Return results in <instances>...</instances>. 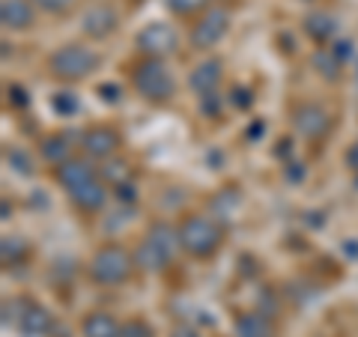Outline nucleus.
Masks as SVG:
<instances>
[{
  "mask_svg": "<svg viewBox=\"0 0 358 337\" xmlns=\"http://www.w3.org/2000/svg\"><path fill=\"white\" fill-rule=\"evenodd\" d=\"M36 3L33 0H0V24L6 33H27L36 24Z\"/></svg>",
  "mask_w": 358,
  "mask_h": 337,
  "instance_id": "obj_14",
  "label": "nucleus"
},
{
  "mask_svg": "<svg viewBox=\"0 0 358 337\" xmlns=\"http://www.w3.org/2000/svg\"><path fill=\"white\" fill-rule=\"evenodd\" d=\"M126 3H129V6H143L147 0H126Z\"/></svg>",
  "mask_w": 358,
  "mask_h": 337,
  "instance_id": "obj_33",
  "label": "nucleus"
},
{
  "mask_svg": "<svg viewBox=\"0 0 358 337\" xmlns=\"http://www.w3.org/2000/svg\"><path fill=\"white\" fill-rule=\"evenodd\" d=\"M6 162L13 164L21 176H30L33 173V159H30L24 150H6Z\"/></svg>",
  "mask_w": 358,
  "mask_h": 337,
  "instance_id": "obj_26",
  "label": "nucleus"
},
{
  "mask_svg": "<svg viewBox=\"0 0 358 337\" xmlns=\"http://www.w3.org/2000/svg\"><path fill=\"white\" fill-rule=\"evenodd\" d=\"M179 251H182V245H179V227L171 221H155L141 236L138 248H134V260H138L141 272L162 275L173 266Z\"/></svg>",
  "mask_w": 358,
  "mask_h": 337,
  "instance_id": "obj_1",
  "label": "nucleus"
},
{
  "mask_svg": "<svg viewBox=\"0 0 358 337\" xmlns=\"http://www.w3.org/2000/svg\"><path fill=\"white\" fill-rule=\"evenodd\" d=\"M233 337H275V322L263 310H245L233 320Z\"/></svg>",
  "mask_w": 358,
  "mask_h": 337,
  "instance_id": "obj_16",
  "label": "nucleus"
},
{
  "mask_svg": "<svg viewBox=\"0 0 358 337\" xmlns=\"http://www.w3.org/2000/svg\"><path fill=\"white\" fill-rule=\"evenodd\" d=\"M36 3V9L42 15H51V18H69L75 9H78V3L81 0H33Z\"/></svg>",
  "mask_w": 358,
  "mask_h": 337,
  "instance_id": "obj_24",
  "label": "nucleus"
},
{
  "mask_svg": "<svg viewBox=\"0 0 358 337\" xmlns=\"http://www.w3.org/2000/svg\"><path fill=\"white\" fill-rule=\"evenodd\" d=\"M18 331L24 337H48L54 331V313L39 305V301L27 299L24 313H21V322H18Z\"/></svg>",
  "mask_w": 358,
  "mask_h": 337,
  "instance_id": "obj_15",
  "label": "nucleus"
},
{
  "mask_svg": "<svg viewBox=\"0 0 358 337\" xmlns=\"http://www.w3.org/2000/svg\"><path fill=\"white\" fill-rule=\"evenodd\" d=\"M51 176H54V182L69 194V191L99 179V164L93 159H87V155H72V159H66L63 164L51 167Z\"/></svg>",
  "mask_w": 358,
  "mask_h": 337,
  "instance_id": "obj_11",
  "label": "nucleus"
},
{
  "mask_svg": "<svg viewBox=\"0 0 358 337\" xmlns=\"http://www.w3.org/2000/svg\"><path fill=\"white\" fill-rule=\"evenodd\" d=\"M212 3H218V0H164V9H167V13H171L173 18L188 21V24H192V21H194L197 15H203Z\"/></svg>",
  "mask_w": 358,
  "mask_h": 337,
  "instance_id": "obj_21",
  "label": "nucleus"
},
{
  "mask_svg": "<svg viewBox=\"0 0 358 337\" xmlns=\"http://www.w3.org/2000/svg\"><path fill=\"white\" fill-rule=\"evenodd\" d=\"M66 197H69V203H72V209L78 212V215L93 218V215H102V212H105L108 200L114 197V191H110V185L105 182L102 176H99V179H93V182L69 191Z\"/></svg>",
  "mask_w": 358,
  "mask_h": 337,
  "instance_id": "obj_12",
  "label": "nucleus"
},
{
  "mask_svg": "<svg viewBox=\"0 0 358 337\" xmlns=\"http://www.w3.org/2000/svg\"><path fill=\"white\" fill-rule=\"evenodd\" d=\"M0 254H3V266H18V263L27 260L30 245H27V239H21V236H3Z\"/></svg>",
  "mask_w": 358,
  "mask_h": 337,
  "instance_id": "obj_22",
  "label": "nucleus"
},
{
  "mask_svg": "<svg viewBox=\"0 0 358 337\" xmlns=\"http://www.w3.org/2000/svg\"><path fill=\"white\" fill-rule=\"evenodd\" d=\"M179 227V245H182V254L192 257L197 263L212 260L221 245H224V224L209 215V212H188L182 215Z\"/></svg>",
  "mask_w": 358,
  "mask_h": 337,
  "instance_id": "obj_2",
  "label": "nucleus"
},
{
  "mask_svg": "<svg viewBox=\"0 0 358 337\" xmlns=\"http://www.w3.org/2000/svg\"><path fill=\"white\" fill-rule=\"evenodd\" d=\"M138 272V260H134V251H129L126 245L120 242H105L93 251V257L87 260V278L90 284L96 287H122L129 284Z\"/></svg>",
  "mask_w": 358,
  "mask_h": 337,
  "instance_id": "obj_4",
  "label": "nucleus"
},
{
  "mask_svg": "<svg viewBox=\"0 0 358 337\" xmlns=\"http://www.w3.org/2000/svg\"><path fill=\"white\" fill-rule=\"evenodd\" d=\"M313 66L320 69V75H326L329 81H338V75H341V69H343V63L334 57V51L329 48H317V54H313Z\"/></svg>",
  "mask_w": 358,
  "mask_h": 337,
  "instance_id": "obj_23",
  "label": "nucleus"
},
{
  "mask_svg": "<svg viewBox=\"0 0 358 337\" xmlns=\"http://www.w3.org/2000/svg\"><path fill=\"white\" fill-rule=\"evenodd\" d=\"M51 105H54V110H57L60 117H72V114H78V96H75V93H57Z\"/></svg>",
  "mask_w": 358,
  "mask_h": 337,
  "instance_id": "obj_27",
  "label": "nucleus"
},
{
  "mask_svg": "<svg viewBox=\"0 0 358 337\" xmlns=\"http://www.w3.org/2000/svg\"><path fill=\"white\" fill-rule=\"evenodd\" d=\"M134 48H138V57L167 60L179 51V33L173 24H167V21H150V24H143L138 30Z\"/></svg>",
  "mask_w": 358,
  "mask_h": 337,
  "instance_id": "obj_7",
  "label": "nucleus"
},
{
  "mask_svg": "<svg viewBox=\"0 0 358 337\" xmlns=\"http://www.w3.org/2000/svg\"><path fill=\"white\" fill-rule=\"evenodd\" d=\"M99 176L105 179V182L110 185V191L131 182V162L120 159V155H114V159H105L102 164H99Z\"/></svg>",
  "mask_w": 358,
  "mask_h": 337,
  "instance_id": "obj_20",
  "label": "nucleus"
},
{
  "mask_svg": "<svg viewBox=\"0 0 358 337\" xmlns=\"http://www.w3.org/2000/svg\"><path fill=\"white\" fill-rule=\"evenodd\" d=\"M230 27H233V13L224 3H212L203 15H197L188 24V45L200 54H209L224 42Z\"/></svg>",
  "mask_w": 358,
  "mask_h": 337,
  "instance_id": "obj_6",
  "label": "nucleus"
},
{
  "mask_svg": "<svg viewBox=\"0 0 358 337\" xmlns=\"http://www.w3.org/2000/svg\"><path fill=\"white\" fill-rule=\"evenodd\" d=\"M129 84L134 89V96L147 105H171L176 96V78L167 69L164 60L155 57H138L129 66Z\"/></svg>",
  "mask_w": 358,
  "mask_h": 337,
  "instance_id": "obj_3",
  "label": "nucleus"
},
{
  "mask_svg": "<svg viewBox=\"0 0 358 337\" xmlns=\"http://www.w3.org/2000/svg\"><path fill=\"white\" fill-rule=\"evenodd\" d=\"M117 337H152V329L143 320H129V322H122Z\"/></svg>",
  "mask_w": 358,
  "mask_h": 337,
  "instance_id": "obj_28",
  "label": "nucleus"
},
{
  "mask_svg": "<svg viewBox=\"0 0 358 337\" xmlns=\"http://www.w3.org/2000/svg\"><path fill=\"white\" fill-rule=\"evenodd\" d=\"M122 322L108 310H90L81 320V334L84 337H117Z\"/></svg>",
  "mask_w": 358,
  "mask_h": 337,
  "instance_id": "obj_17",
  "label": "nucleus"
},
{
  "mask_svg": "<svg viewBox=\"0 0 358 337\" xmlns=\"http://www.w3.org/2000/svg\"><path fill=\"white\" fill-rule=\"evenodd\" d=\"M102 66V54L96 48H90L87 42H66L57 45L48 57H45V69L51 78H57L63 84H78L87 81L93 72H99Z\"/></svg>",
  "mask_w": 358,
  "mask_h": 337,
  "instance_id": "obj_5",
  "label": "nucleus"
},
{
  "mask_svg": "<svg viewBox=\"0 0 358 337\" xmlns=\"http://www.w3.org/2000/svg\"><path fill=\"white\" fill-rule=\"evenodd\" d=\"M289 122H293V131L308 143H322L331 134V114L320 102H299L289 114Z\"/></svg>",
  "mask_w": 358,
  "mask_h": 337,
  "instance_id": "obj_8",
  "label": "nucleus"
},
{
  "mask_svg": "<svg viewBox=\"0 0 358 337\" xmlns=\"http://www.w3.org/2000/svg\"><path fill=\"white\" fill-rule=\"evenodd\" d=\"M24 305H27L24 296H15V299L3 301V329H18L21 313H24Z\"/></svg>",
  "mask_w": 358,
  "mask_h": 337,
  "instance_id": "obj_25",
  "label": "nucleus"
},
{
  "mask_svg": "<svg viewBox=\"0 0 358 337\" xmlns=\"http://www.w3.org/2000/svg\"><path fill=\"white\" fill-rule=\"evenodd\" d=\"M122 147V138L114 126H105V122H96V126H87L81 131V152L93 162H105L114 159Z\"/></svg>",
  "mask_w": 358,
  "mask_h": 337,
  "instance_id": "obj_10",
  "label": "nucleus"
},
{
  "mask_svg": "<svg viewBox=\"0 0 358 337\" xmlns=\"http://www.w3.org/2000/svg\"><path fill=\"white\" fill-rule=\"evenodd\" d=\"M171 337H200L192 325H179V329H173V334Z\"/></svg>",
  "mask_w": 358,
  "mask_h": 337,
  "instance_id": "obj_32",
  "label": "nucleus"
},
{
  "mask_svg": "<svg viewBox=\"0 0 358 337\" xmlns=\"http://www.w3.org/2000/svg\"><path fill=\"white\" fill-rule=\"evenodd\" d=\"M343 164L350 167L352 173H358V141H352V143H350V150L343 152Z\"/></svg>",
  "mask_w": 358,
  "mask_h": 337,
  "instance_id": "obj_30",
  "label": "nucleus"
},
{
  "mask_svg": "<svg viewBox=\"0 0 358 337\" xmlns=\"http://www.w3.org/2000/svg\"><path fill=\"white\" fill-rule=\"evenodd\" d=\"M114 197H117V200H126V203L131 200V203H134V200H138V188H134V182H126V185L114 188Z\"/></svg>",
  "mask_w": 358,
  "mask_h": 337,
  "instance_id": "obj_29",
  "label": "nucleus"
},
{
  "mask_svg": "<svg viewBox=\"0 0 358 337\" xmlns=\"http://www.w3.org/2000/svg\"><path fill=\"white\" fill-rule=\"evenodd\" d=\"M120 30V13L110 0H96L81 13V36L90 42H105Z\"/></svg>",
  "mask_w": 358,
  "mask_h": 337,
  "instance_id": "obj_9",
  "label": "nucleus"
},
{
  "mask_svg": "<svg viewBox=\"0 0 358 337\" xmlns=\"http://www.w3.org/2000/svg\"><path fill=\"white\" fill-rule=\"evenodd\" d=\"M39 155H42V162L51 164V167H57V164H63L66 159H72L75 152H72L69 134H60V131L45 134V138L39 141Z\"/></svg>",
  "mask_w": 358,
  "mask_h": 337,
  "instance_id": "obj_18",
  "label": "nucleus"
},
{
  "mask_svg": "<svg viewBox=\"0 0 358 337\" xmlns=\"http://www.w3.org/2000/svg\"><path fill=\"white\" fill-rule=\"evenodd\" d=\"M224 81V60L221 57H203L192 72H188V89L197 99L215 96Z\"/></svg>",
  "mask_w": 358,
  "mask_h": 337,
  "instance_id": "obj_13",
  "label": "nucleus"
},
{
  "mask_svg": "<svg viewBox=\"0 0 358 337\" xmlns=\"http://www.w3.org/2000/svg\"><path fill=\"white\" fill-rule=\"evenodd\" d=\"M334 30H338V21H334L331 15H326V13H310L305 18V33L320 45V48H326V45L331 42Z\"/></svg>",
  "mask_w": 358,
  "mask_h": 337,
  "instance_id": "obj_19",
  "label": "nucleus"
},
{
  "mask_svg": "<svg viewBox=\"0 0 358 337\" xmlns=\"http://www.w3.org/2000/svg\"><path fill=\"white\" fill-rule=\"evenodd\" d=\"M99 93H102V102H117V93H120V89L114 87V84H102V87H99Z\"/></svg>",
  "mask_w": 358,
  "mask_h": 337,
  "instance_id": "obj_31",
  "label": "nucleus"
}]
</instances>
